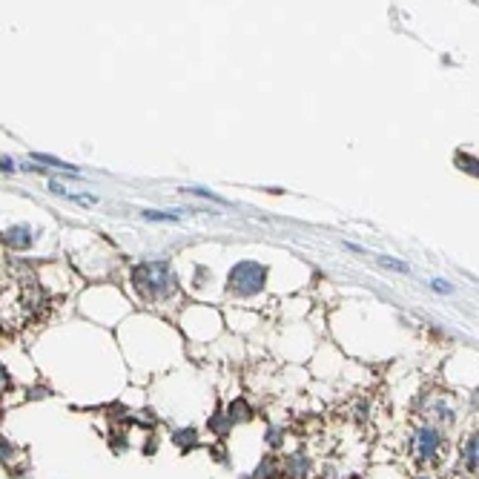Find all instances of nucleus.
<instances>
[{"instance_id":"7ed1b4c3","label":"nucleus","mask_w":479,"mask_h":479,"mask_svg":"<svg viewBox=\"0 0 479 479\" xmlns=\"http://www.w3.org/2000/svg\"><path fill=\"white\" fill-rule=\"evenodd\" d=\"M439 451V433L436 428H419L416 433V454L422 459H433Z\"/></svg>"},{"instance_id":"0eeeda50","label":"nucleus","mask_w":479,"mask_h":479,"mask_svg":"<svg viewBox=\"0 0 479 479\" xmlns=\"http://www.w3.org/2000/svg\"><path fill=\"white\" fill-rule=\"evenodd\" d=\"M465 468L468 471H476V436H471L465 442Z\"/></svg>"},{"instance_id":"9b49d317","label":"nucleus","mask_w":479,"mask_h":479,"mask_svg":"<svg viewBox=\"0 0 479 479\" xmlns=\"http://www.w3.org/2000/svg\"><path fill=\"white\" fill-rule=\"evenodd\" d=\"M144 218L146 221H175L178 216L175 213H153V209H149V213H144Z\"/></svg>"},{"instance_id":"20e7f679","label":"nucleus","mask_w":479,"mask_h":479,"mask_svg":"<svg viewBox=\"0 0 479 479\" xmlns=\"http://www.w3.org/2000/svg\"><path fill=\"white\" fill-rule=\"evenodd\" d=\"M4 242L9 247H15V250H26L29 244H32V230L29 227H12V230L4 232Z\"/></svg>"},{"instance_id":"ddd939ff","label":"nucleus","mask_w":479,"mask_h":479,"mask_svg":"<svg viewBox=\"0 0 479 479\" xmlns=\"http://www.w3.org/2000/svg\"><path fill=\"white\" fill-rule=\"evenodd\" d=\"M433 290H439V293H447V290H451V287H447V282H433Z\"/></svg>"},{"instance_id":"4468645a","label":"nucleus","mask_w":479,"mask_h":479,"mask_svg":"<svg viewBox=\"0 0 479 479\" xmlns=\"http://www.w3.org/2000/svg\"><path fill=\"white\" fill-rule=\"evenodd\" d=\"M279 439H282V431H270V442H273V447L279 445Z\"/></svg>"},{"instance_id":"39448f33","label":"nucleus","mask_w":479,"mask_h":479,"mask_svg":"<svg viewBox=\"0 0 479 479\" xmlns=\"http://www.w3.org/2000/svg\"><path fill=\"white\" fill-rule=\"evenodd\" d=\"M227 416H230V422H250V419H253V410H250V405H247L244 399H235V402L230 405Z\"/></svg>"},{"instance_id":"f03ea898","label":"nucleus","mask_w":479,"mask_h":479,"mask_svg":"<svg viewBox=\"0 0 479 479\" xmlns=\"http://www.w3.org/2000/svg\"><path fill=\"white\" fill-rule=\"evenodd\" d=\"M264 279H267V270L258 261H242V264H235L230 273V290L242 293V296H253L264 287Z\"/></svg>"},{"instance_id":"423d86ee","label":"nucleus","mask_w":479,"mask_h":479,"mask_svg":"<svg viewBox=\"0 0 479 479\" xmlns=\"http://www.w3.org/2000/svg\"><path fill=\"white\" fill-rule=\"evenodd\" d=\"M175 445H181V447H195V445H198V433H195L193 428L178 431V433H175Z\"/></svg>"},{"instance_id":"6e6552de","label":"nucleus","mask_w":479,"mask_h":479,"mask_svg":"<svg viewBox=\"0 0 479 479\" xmlns=\"http://www.w3.org/2000/svg\"><path fill=\"white\" fill-rule=\"evenodd\" d=\"M230 425H232V422H230V416H227V413H216V416H213V422H209V428H213L216 433H221V436L230 431Z\"/></svg>"},{"instance_id":"f257e3e1","label":"nucleus","mask_w":479,"mask_h":479,"mask_svg":"<svg viewBox=\"0 0 479 479\" xmlns=\"http://www.w3.org/2000/svg\"><path fill=\"white\" fill-rule=\"evenodd\" d=\"M132 284L144 298H161L175 290V279L167 261H146L132 270Z\"/></svg>"},{"instance_id":"1a4fd4ad","label":"nucleus","mask_w":479,"mask_h":479,"mask_svg":"<svg viewBox=\"0 0 479 479\" xmlns=\"http://www.w3.org/2000/svg\"><path fill=\"white\" fill-rule=\"evenodd\" d=\"M457 164H459L465 172L476 175V158H471V155H465V153H457Z\"/></svg>"},{"instance_id":"9d476101","label":"nucleus","mask_w":479,"mask_h":479,"mask_svg":"<svg viewBox=\"0 0 479 479\" xmlns=\"http://www.w3.org/2000/svg\"><path fill=\"white\" fill-rule=\"evenodd\" d=\"M35 161H43V164H52V167H61V169H75L72 164H64L61 158H52V155H38V153H35Z\"/></svg>"},{"instance_id":"f8f14e48","label":"nucleus","mask_w":479,"mask_h":479,"mask_svg":"<svg viewBox=\"0 0 479 479\" xmlns=\"http://www.w3.org/2000/svg\"><path fill=\"white\" fill-rule=\"evenodd\" d=\"M9 391V373L4 370V368H0V396H4Z\"/></svg>"}]
</instances>
